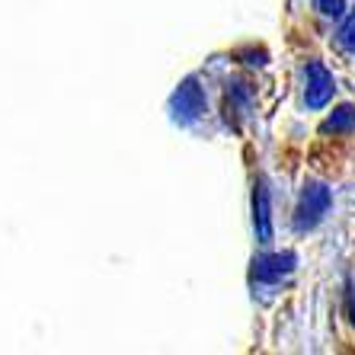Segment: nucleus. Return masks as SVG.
Listing matches in <instances>:
<instances>
[{
	"mask_svg": "<svg viewBox=\"0 0 355 355\" xmlns=\"http://www.w3.org/2000/svg\"><path fill=\"white\" fill-rule=\"evenodd\" d=\"M330 96V74L320 64H311V90H307V103L311 106H323Z\"/></svg>",
	"mask_w": 355,
	"mask_h": 355,
	"instance_id": "f257e3e1",
	"label": "nucleus"
},
{
	"mask_svg": "<svg viewBox=\"0 0 355 355\" xmlns=\"http://www.w3.org/2000/svg\"><path fill=\"white\" fill-rule=\"evenodd\" d=\"M320 10L330 13V17H339L343 13V0H320Z\"/></svg>",
	"mask_w": 355,
	"mask_h": 355,
	"instance_id": "f03ea898",
	"label": "nucleus"
}]
</instances>
